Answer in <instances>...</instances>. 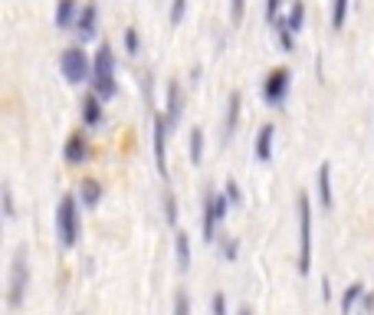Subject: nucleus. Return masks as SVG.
Wrapping results in <instances>:
<instances>
[{
  "mask_svg": "<svg viewBox=\"0 0 374 315\" xmlns=\"http://www.w3.org/2000/svg\"><path fill=\"white\" fill-rule=\"evenodd\" d=\"M361 292H364V285H361V283H351L348 289H344V296H342V315H348L351 309H355V302L361 299Z\"/></svg>",
  "mask_w": 374,
  "mask_h": 315,
  "instance_id": "nucleus-21",
  "label": "nucleus"
},
{
  "mask_svg": "<svg viewBox=\"0 0 374 315\" xmlns=\"http://www.w3.org/2000/svg\"><path fill=\"white\" fill-rule=\"evenodd\" d=\"M318 204L322 210H331V165H322L318 167Z\"/></svg>",
  "mask_w": 374,
  "mask_h": 315,
  "instance_id": "nucleus-15",
  "label": "nucleus"
},
{
  "mask_svg": "<svg viewBox=\"0 0 374 315\" xmlns=\"http://www.w3.org/2000/svg\"><path fill=\"white\" fill-rule=\"evenodd\" d=\"M3 217H7V220H14V217H16L14 191H10V184H3Z\"/></svg>",
  "mask_w": 374,
  "mask_h": 315,
  "instance_id": "nucleus-29",
  "label": "nucleus"
},
{
  "mask_svg": "<svg viewBox=\"0 0 374 315\" xmlns=\"http://www.w3.org/2000/svg\"><path fill=\"white\" fill-rule=\"evenodd\" d=\"M237 315H253V312H250V309H246V305H243V309H239Z\"/></svg>",
  "mask_w": 374,
  "mask_h": 315,
  "instance_id": "nucleus-35",
  "label": "nucleus"
},
{
  "mask_svg": "<svg viewBox=\"0 0 374 315\" xmlns=\"http://www.w3.org/2000/svg\"><path fill=\"white\" fill-rule=\"evenodd\" d=\"M102 102L105 99H99L95 92L82 99V121H86V125H99V121H102Z\"/></svg>",
  "mask_w": 374,
  "mask_h": 315,
  "instance_id": "nucleus-16",
  "label": "nucleus"
},
{
  "mask_svg": "<svg viewBox=\"0 0 374 315\" xmlns=\"http://www.w3.org/2000/svg\"><path fill=\"white\" fill-rule=\"evenodd\" d=\"M299 272H312V200L299 194Z\"/></svg>",
  "mask_w": 374,
  "mask_h": 315,
  "instance_id": "nucleus-3",
  "label": "nucleus"
},
{
  "mask_svg": "<svg viewBox=\"0 0 374 315\" xmlns=\"http://www.w3.org/2000/svg\"><path fill=\"white\" fill-rule=\"evenodd\" d=\"M125 49H128V56H138V53H141V36H138L135 27L125 30Z\"/></svg>",
  "mask_w": 374,
  "mask_h": 315,
  "instance_id": "nucleus-24",
  "label": "nucleus"
},
{
  "mask_svg": "<svg viewBox=\"0 0 374 315\" xmlns=\"http://www.w3.org/2000/svg\"><path fill=\"white\" fill-rule=\"evenodd\" d=\"M180 108H184V102H180V86L178 82H167V125L174 128L180 121Z\"/></svg>",
  "mask_w": 374,
  "mask_h": 315,
  "instance_id": "nucleus-14",
  "label": "nucleus"
},
{
  "mask_svg": "<svg viewBox=\"0 0 374 315\" xmlns=\"http://www.w3.org/2000/svg\"><path fill=\"white\" fill-rule=\"evenodd\" d=\"M230 200H226V194H207L204 197V243H217L220 237H217V224L224 220L226 213H230Z\"/></svg>",
  "mask_w": 374,
  "mask_h": 315,
  "instance_id": "nucleus-6",
  "label": "nucleus"
},
{
  "mask_svg": "<svg viewBox=\"0 0 374 315\" xmlns=\"http://www.w3.org/2000/svg\"><path fill=\"white\" fill-rule=\"evenodd\" d=\"M79 10H82L79 0H60V3H56V27H60V30H73Z\"/></svg>",
  "mask_w": 374,
  "mask_h": 315,
  "instance_id": "nucleus-12",
  "label": "nucleus"
},
{
  "mask_svg": "<svg viewBox=\"0 0 374 315\" xmlns=\"http://www.w3.org/2000/svg\"><path fill=\"white\" fill-rule=\"evenodd\" d=\"M62 158H66V165H82V161L89 158V141H86V135H82V132H73V135L66 138Z\"/></svg>",
  "mask_w": 374,
  "mask_h": 315,
  "instance_id": "nucleus-10",
  "label": "nucleus"
},
{
  "mask_svg": "<svg viewBox=\"0 0 374 315\" xmlns=\"http://www.w3.org/2000/svg\"><path fill=\"white\" fill-rule=\"evenodd\" d=\"M243 16H246V0H230V20H233V27L243 23Z\"/></svg>",
  "mask_w": 374,
  "mask_h": 315,
  "instance_id": "nucleus-28",
  "label": "nucleus"
},
{
  "mask_svg": "<svg viewBox=\"0 0 374 315\" xmlns=\"http://www.w3.org/2000/svg\"><path fill=\"white\" fill-rule=\"evenodd\" d=\"M224 194H226V200H230L233 207H239V204H243V194H239V187H237V180H233V178L226 180V191H224Z\"/></svg>",
  "mask_w": 374,
  "mask_h": 315,
  "instance_id": "nucleus-30",
  "label": "nucleus"
},
{
  "mask_svg": "<svg viewBox=\"0 0 374 315\" xmlns=\"http://www.w3.org/2000/svg\"><path fill=\"white\" fill-rule=\"evenodd\" d=\"M204 161V128H191V165Z\"/></svg>",
  "mask_w": 374,
  "mask_h": 315,
  "instance_id": "nucleus-20",
  "label": "nucleus"
},
{
  "mask_svg": "<svg viewBox=\"0 0 374 315\" xmlns=\"http://www.w3.org/2000/svg\"><path fill=\"white\" fill-rule=\"evenodd\" d=\"M239 105H243V95H239V92H230V102H226V119H224V141L233 135V132H237Z\"/></svg>",
  "mask_w": 374,
  "mask_h": 315,
  "instance_id": "nucleus-13",
  "label": "nucleus"
},
{
  "mask_svg": "<svg viewBox=\"0 0 374 315\" xmlns=\"http://www.w3.org/2000/svg\"><path fill=\"white\" fill-rule=\"evenodd\" d=\"M272 27H276V36H279V46H283L285 53H292V49H296V33H292V30H289V27H285V20H276Z\"/></svg>",
  "mask_w": 374,
  "mask_h": 315,
  "instance_id": "nucleus-19",
  "label": "nucleus"
},
{
  "mask_svg": "<svg viewBox=\"0 0 374 315\" xmlns=\"http://www.w3.org/2000/svg\"><path fill=\"white\" fill-rule=\"evenodd\" d=\"M213 315H226V299L220 296V292L213 296Z\"/></svg>",
  "mask_w": 374,
  "mask_h": 315,
  "instance_id": "nucleus-33",
  "label": "nucleus"
},
{
  "mask_svg": "<svg viewBox=\"0 0 374 315\" xmlns=\"http://www.w3.org/2000/svg\"><path fill=\"white\" fill-rule=\"evenodd\" d=\"M174 315H191V299H187V292H184V289L174 292Z\"/></svg>",
  "mask_w": 374,
  "mask_h": 315,
  "instance_id": "nucleus-27",
  "label": "nucleus"
},
{
  "mask_svg": "<svg viewBox=\"0 0 374 315\" xmlns=\"http://www.w3.org/2000/svg\"><path fill=\"white\" fill-rule=\"evenodd\" d=\"M56 230H60V243L66 250L79 243V204L73 194H62L60 207H56Z\"/></svg>",
  "mask_w": 374,
  "mask_h": 315,
  "instance_id": "nucleus-4",
  "label": "nucleus"
},
{
  "mask_svg": "<svg viewBox=\"0 0 374 315\" xmlns=\"http://www.w3.org/2000/svg\"><path fill=\"white\" fill-rule=\"evenodd\" d=\"M220 250H224V259L233 263V259L239 256V243L233 240V237H220Z\"/></svg>",
  "mask_w": 374,
  "mask_h": 315,
  "instance_id": "nucleus-26",
  "label": "nucleus"
},
{
  "mask_svg": "<svg viewBox=\"0 0 374 315\" xmlns=\"http://www.w3.org/2000/svg\"><path fill=\"white\" fill-rule=\"evenodd\" d=\"M60 69H62V75H66V82H73V86L89 82V79H92V60H89V53H86L82 46H69V49L62 53Z\"/></svg>",
  "mask_w": 374,
  "mask_h": 315,
  "instance_id": "nucleus-5",
  "label": "nucleus"
},
{
  "mask_svg": "<svg viewBox=\"0 0 374 315\" xmlns=\"http://www.w3.org/2000/svg\"><path fill=\"white\" fill-rule=\"evenodd\" d=\"M165 220L171 226L178 224V200H174V194H171L167 187H165Z\"/></svg>",
  "mask_w": 374,
  "mask_h": 315,
  "instance_id": "nucleus-25",
  "label": "nucleus"
},
{
  "mask_svg": "<svg viewBox=\"0 0 374 315\" xmlns=\"http://www.w3.org/2000/svg\"><path fill=\"white\" fill-rule=\"evenodd\" d=\"M348 20V0H331V30H342Z\"/></svg>",
  "mask_w": 374,
  "mask_h": 315,
  "instance_id": "nucleus-22",
  "label": "nucleus"
},
{
  "mask_svg": "<svg viewBox=\"0 0 374 315\" xmlns=\"http://www.w3.org/2000/svg\"><path fill=\"white\" fill-rule=\"evenodd\" d=\"M184 10H187V0H171V23L174 27L184 20Z\"/></svg>",
  "mask_w": 374,
  "mask_h": 315,
  "instance_id": "nucleus-31",
  "label": "nucleus"
},
{
  "mask_svg": "<svg viewBox=\"0 0 374 315\" xmlns=\"http://www.w3.org/2000/svg\"><path fill=\"white\" fill-rule=\"evenodd\" d=\"M279 3H283V0H266V20H270V23L279 20Z\"/></svg>",
  "mask_w": 374,
  "mask_h": 315,
  "instance_id": "nucleus-32",
  "label": "nucleus"
},
{
  "mask_svg": "<svg viewBox=\"0 0 374 315\" xmlns=\"http://www.w3.org/2000/svg\"><path fill=\"white\" fill-rule=\"evenodd\" d=\"M302 20H305V7H302V0H296L292 3V10H289V16H285V27L292 33H299L302 30Z\"/></svg>",
  "mask_w": 374,
  "mask_h": 315,
  "instance_id": "nucleus-23",
  "label": "nucleus"
},
{
  "mask_svg": "<svg viewBox=\"0 0 374 315\" xmlns=\"http://www.w3.org/2000/svg\"><path fill=\"white\" fill-rule=\"evenodd\" d=\"M167 119L165 115H154V165H158V174L167 180Z\"/></svg>",
  "mask_w": 374,
  "mask_h": 315,
  "instance_id": "nucleus-7",
  "label": "nucleus"
},
{
  "mask_svg": "<svg viewBox=\"0 0 374 315\" xmlns=\"http://www.w3.org/2000/svg\"><path fill=\"white\" fill-rule=\"evenodd\" d=\"M79 200H82L86 207H99V200H102V184H99V180H82V184H79Z\"/></svg>",
  "mask_w": 374,
  "mask_h": 315,
  "instance_id": "nucleus-17",
  "label": "nucleus"
},
{
  "mask_svg": "<svg viewBox=\"0 0 374 315\" xmlns=\"http://www.w3.org/2000/svg\"><path fill=\"white\" fill-rule=\"evenodd\" d=\"M92 89L99 99H112L119 92V86H115V53L108 43L99 46V53L92 60Z\"/></svg>",
  "mask_w": 374,
  "mask_h": 315,
  "instance_id": "nucleus-1",
  "label": "nucleus"
},
{
  "mask_svg": "<svg viewBox=\"0 0 374 315\" xmlns=\"http://www.w3.org/2000/svg\"><path fill=\"white\" fill-rule=\"evenodd\" d=\"M95 23H99V7H95V3H86V7L79 10V16H75V23H73L79 43H86V40L95 36Z\"/></svg>",
  "mask_w": 374,
  "mask_h": 315,
  "instance_id": "nucleus-9",
  "label": "nucleus"
},
{
  "mask_svg": "<svg viewBox=\"0 0 374 315\" xmlns=\"http://www.w3.org/2000/svg\"><path fill=\"white\" fill-rule=\"evenodd\" d=\"M174 253H178V266L180 270H187V266H191V240H187L184 230L174 233Z\"/></svg>",
  "mask_w": 374,
  "mask_h": 315,
  "instance_id": "nucleus-18",
  "label": "nucleus"
},
{
  "mask_svg": "<svg viewBox=\"0 0 374 315\" xmlns=\"http://www.w3.org/2000/svg\"><path fill=\"white\" fill-rule=\"evenodd\" d=\"M289 69H272L270 73V79L263 82V99L270 105H283V99H285V92H289Z\"/></svg>",
  "mask_w": 374,
  "mask_h": 315,
  "instance_id": "nucleus-8",
  "label": "nucleus"
},
{
  "mask_svg": "<svg viewBox=\"0 0 374 315\" xmlns=\"http://www.w3.org/2000/svg\"><path fill=\"white\" fill-rule=\"evenodd\" d=\"M200 73H204L200 66H194V69H191V82H194V86H197V82H200Z\"/></svg>",
  "mask_w": 374,
  "mask_h": 315,
  "instance_id": "nucleus-34",
  "label": "nucleus"
},
{
  "mask_svg": "<svg viewBox=\"0 0 374 315\" xmlns=\"http://www.w3.org/2000/svg\"><path fill=\"white\" fill-rule=\"evenodd\" d=\"M27 285H30V259H27V246H16L14 263H10V285H7V305H10V312H16L23 305Z\"/></svg>",
  "mask_w": 374,
  "mask_h": 315,
  "instance_id": "nucleus-2",
  "label": "nucleus"
},
{
  "mask_svg": "<svg viewBox=\"0 0 374 315\" xmlns=\"http://www.w3.org/2000/svg\"><path fill=\"white\" fill-rule=\"evenodd\" d=\"M272 138H276V128L272 125H263L256 132V161H272Z\"/></svg>",
  "mask_w": 374,
  "mask_h": 315,
  "instance_id": "nucleus-11",
  "label": "nucleus"
}]
</instances>
